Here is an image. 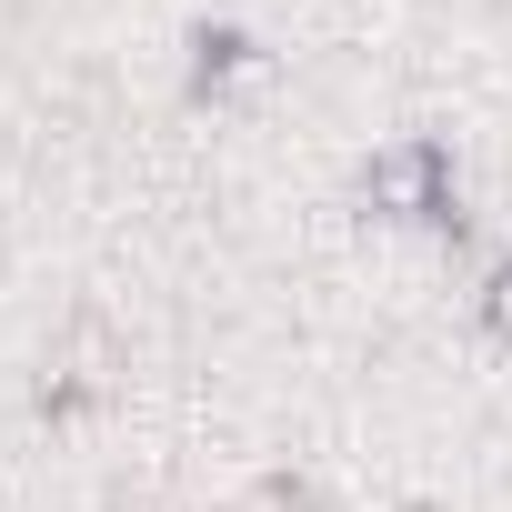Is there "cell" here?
I'll return each instance as SVG.
<instances>
[{"label":"cell","mask_w":512,"mask_h":512,"mask_svg":"<svg viewBox=\"0 0 512 512\" xmlns=\"http://www.w3.org/2000/svg\"><path fill=\"white\" fill-rule=\"evenodd\" d=\"M121 372H131L121 332H111L101 312H81V322L61 332V352L41 362V402H51V412H91V402H111V392H121Z\"/></svg>","instance_id":"6da1fadb"},{"label":"cell","mask_w":512,"mask_h":512,"mask_svg":"<svg viewBox=\"0 0 512 512\" xmlns=\"http://www.w3.org/2000/svg\"><path fill=\"white\" fill-rule=\"evenodd\" d=\"M362 201L392 211V221H442V211H452V161H442V141H392V151H372V161H362Z\"/></svg>","instance_id":"7a4b0ae2"},{"label":"cell","mask_w":512,"mask_h":512,"mask_svg":"<svg viewBox=\"0 0 512 512\" xmlns=\"http://www.w3.org/2000/svg\"><path fill=\"white\" fill-rule=\"evenodd\" d=\"M482 322L512 342V262H492V272H482Z\"/></svg>","instance_id":"3957f363"}]
</instances>
